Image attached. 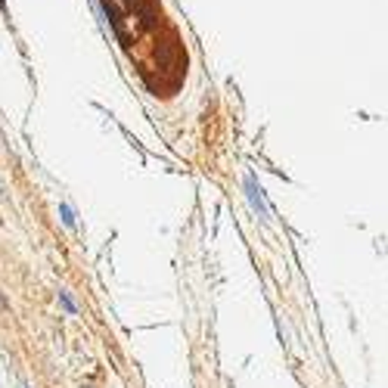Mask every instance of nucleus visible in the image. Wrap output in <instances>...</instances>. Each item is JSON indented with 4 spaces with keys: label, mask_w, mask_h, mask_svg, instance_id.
<instances>
[{
    "label": "nucleus",
    "mask_w": 388,
    "mask_h": 388,
    "mask_svg": "<svg viewBox=\"0 0 388 388\" xmlns=\"http://www.w3.org/2000/svg\"><path fill=\"white\" fill-rule=\"evenodd\" d=\"M245 193H249V202H252V209L258 211V218L261 220H270V211H267L264 196H261V186L255 184V177H245Z\"/></svg>",
    "instance_id": "obj_1"
},
{
    "label": "nucleus",
    "mask_w": 388,
    "mask_h": 388,
    "mask_svg": "<svg viewBox=\"0 0 388 388\" xmlns=\"http://www.w3.org/2000/svg\"><path fill=\"white\" fill-rule=\"evenodd\" d=\"M59 302H63V307H65L69 314H78V307H75V302L69 298V292H59Z\"/></svg>",
    "instance_id": "obj_2"
},
{
    "label": "nucleus",
    "mask_w": 388,
    "mask_h": 388,
    "mask_svg": "<svg viewBox=\"0 0 388 388\" xmlns=\"http://www.w3.org/2000/svg\"><path fill=\"white\" fill-rule=\"evenodd\" d=\"M63 220H65V224H75V215H72V209H69V205H63Z\"/></svg>",
    "instance_id": "obj_3"
},
{
    "label": "nucleus",
    "mask_w": 388,
    "mask_h": 388,
    "mask_svg": "<svg viewBox=\"0 0 388 388\" xmlns=\"http://www.w3.org/2000/svg\"><path fill=\"white\" fill-rule=\"evenodd\" d=\"M0 140H3V134H0Z\"/></svg>",
    "instance_id": "obj_4"
}]
</instances>
